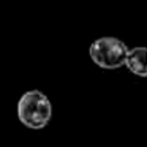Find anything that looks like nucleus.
Listing matches in <instances>:
<instances>
[{
  "instance_id": "f257e3e1",
  "label": "nucleus",
  "mask_w": 147,
  "mask_h": 147,
  "mask_svg": "<svg viewBox=\"0 0 147 147\" xmlns=\"http://www.w3.org/2000/svg\"><path fill=\"white\" fill-rule=\"evenodd\" d=\"M18 117L26 127L41 130L52 117V105L40 90H30L21 96L18 103Z\"/></svg>"
},
{
  "instance_id": "7ed1b4c3",
  "label": "nucleus",
  "mask_w": 147,
  "mask_h": 147,
  "mask_svg": "<svg viewBox=\"0 0 147 147\" xmlns=\"http://www.w3.org/2000/svg\"><path fill=\"white\" fill-rule=\"evenodd\" d=\"M125 65L133 74L147 78V48L141 46V48L130 49Z\"/></svg>"
},
{
  "instance_id": "f03ea898",
  "label": "nucleus",
  "mask_w": 147,
  "mask_h": 147,
  "mask_svg": "<svg viewBox=\"0 0 147 147\" xmlns=\"http://www.w3.org/2000/svg\"><path fill=\"white\" fill-rule=\"evenodd\" d=\"M130 49L122 40L114 36H103L90 45L89 54L98 67L105 70H115L125 65Z\"/></svg>"
}]
</instances>
